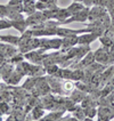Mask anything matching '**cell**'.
Returning <instances> with one entry per match:
<instances>
[{
  "instance_id": "obj_1",
  "label": "cell",
  "mask_w": 114,
  "mask_h": 121,
  "mask_svg": "<svg viewBox=\"0 0 114 121\" xmlns=\"http://www.w3.org/2000/svg\"><path fill=\"white\" fill-rule=\"evenodd\" d=\"M98 119L99 120H112L114 119V105L99 106L98 108Z\"/></svg>"
},
{
  "instance_id": "obj_2",
  "label": "cell",
  "mask_w": 114,
  "mask_h": 121,
  "mask_svg": "<svg viewBox=\"0 0 114 121\" xmlns=\"http://www.w3.org/2000/svg\"><path fill=\"white\" fill-rule=\"evenodd\" d=\"M101 35L98 33H94V32H90L88 34H83L81 37H78V43H82V45H89L90 42H93L94 40L98 39Z\"/></svg>"
},
{
  "instance_id": "obj_3",
  "label": "cell",
  "mask_w": 114,
  "mask_h": 121,
  "mask_svg": "<svg viewBox=\"0 0 114 121\" xmlns=\"http://www.w3.org/2000/svg\"><path fill=\"white\" fill-rule=\"evenodd\" d=\"M0 40L5 41V42H10L13 45H18L21 39L18 37H14V35H2L0 37Z\"/></svg>"
},
{
  "instance_id": "obj_4",
  "label": "cell",
  "mask_w": 114,
  "mask_h": 121,
  "mask_svg": "<svg viewBox=\"0 0 114 121\" xmlns=\"http://www.w3.org/2000/svg\"><path fill=\"white\" fill-rule=\"evenodd\" d=\"M83 8H84V7H83V5H82V4H80V2L78 1V2H75V4H72L71 6L67 8V9H68V12H70V13L73 15V14H75V13H78V12H80V10H82Z\"/></svg>"
},
{
  "instance_id": "obj_5",
  "label": "cell",
  "mask_w": 114,
  "mask_h": 121,
  "mask_svg": "<svg viewBox=\"0 0 114 121\" xmlns=\"http://www.w3.org/2000/svg\"><path fill=\"white\" fill-rule=\"evenodd\" d=\"M8 16V6L0 5V18H4Z\"/></svg>"
},
{
  "instance_id": "obj_6",
  "label": "cell",
  "mask_w": 114,
  "mask_h": 121,
  "mask_svg": "<svg viewBox=\"0 0 114 121\" xmlns=\"http://www.w3.org/2000/svg\"><path fill=\"white\" fill-rule=\"evenodd\" d=\"M60 114L62 113H51V114H49L47 115V117H45L43 119H60Z\"/></svg>"
}]
</instances>
